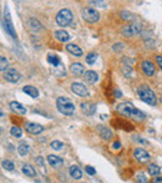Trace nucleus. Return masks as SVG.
Instances as JSON below:
<instances>
[{
    "mask_svg": "<svg viewBox=\"0 0 162 183\" xmlns=\"http://www.w3.org/2000/svg\"><path fill=\"white\" fill-rule=\"evenodd\" d=\"M81 110L85 115L87 116H92L96 111V106L92 102H81Z\"/></svg>",
    "mask_w": 162,
    "mask_h": 183,
    "instance_id": "15",
    "label": "nucleus"
},
{
    "mask_svg": "<svg viewBox=\"0 0 162 183\" xmlns=\"http://www.w3.org/2000/svg\"><path fill=\"white\" fill-rule=\"evenodd\" d=\"M70 72L73 75H75V76H80L82 74H85V69H84V66L81 65L80 62H75V64H71Z\"/></svg>",
    "mask_w": 162,
    "mask_h": 183,
    "instance_id": "17",
    "label": "nucleus"
},
{
    "mask_svg": "<svg viewBox=\"0 0 162 183\" xmlns=\"http://www.w3.org/2000/svg\"><path fill=\"white\" fill-rule=\"evenodd\" d=\"M50 147H51L53 150H55V151H60V150L64 147V143L60 142V141H53V142L50 143Z\"/></svg>",
    "mask_w": 162,
    "mask_h": 183,
    "instance_id": "33",
    "label": "nucleus"
},
{
    "mask_svg": "<svg viewBox=\"0 0 162 183\" xmlns=\"http://www.w3.org/2000/svg\"><path fill=\"white\" fill-rule=\"evenodd\" d=\"M4 27L6 30L8 34H10L13 37H16V34L14 31V27H13V24H11V20H10V15H9V11L5 10V17H4Z\"/></svg>",
    "mask_w": 162,
    "mask_h": 183,
    "instance_id": "12",
    "label": "nucleus"
},
{
    "mask_svg": "<svg viewBox=\"0 0 162 183\" xmlns=\"http://www.w3.org/2000/svg\"><path fill=\"white\" fill-rule=\"evenodd\" d=\"M96 131L100 135V137L102 140H105V141H110L112 138V132L110 131V128H107V127H105L102 125H99L97 128H96Z\"/></svg>",
    "mask_w": 162,
    "mask_h": 183,
    "instance_id": "11",
    "label": "nucleus"
},
{
    "mask_svg": "<svg viewBox=\"0 0 162 183\" xmlns=\"http://www.w3.org/2000/svg\"><path fill=\"white\" fill-rule=\"evenodd\" d=\"M147 172L152 176V177H156V176H159L160 175V172H161V168L157 166V165H155V163H152V165H150L149 167H147Z\"/></svg>",
    "mask_w": 162,
    "mask_h": 183,
    "instance_id": "25",
    "label": "nucleus"
},
{
    "mask_svg": "<svg viewBox=\"0 0 162 183\" xmlns=\"http://www.w3.org/2000/svg\"><path fill=\"white\" fill-rule=\"evenodd\" d=\"M56 22L58 25L65 27V26H69L71 22H73V12L69 10V9H61L58 15H56Z\"/></svg>",
    "mask_w": 162,
    "mask_h": 183,
    "instance_id": "4",
    "label": "nucleus"
},
{
    "mask_svg": "<svg viewBox=\"0 0 162 183\" xmlns=\"http://www.w3.org/2000/svg\"><path fill=\"white\" fill-rule=\"evenodd\" d=\"M121 96H122V93H121V91H120L119 89H115V97H116V98H120Z\"/></svg>",
    "mask_w": 162,
    "mask_h": 183,
    "instance_id": "41",
    "label": "nucleus"
},
{
    "mask_svg": "<svg viewBox=\"0 0 162 183\" xmlns=\"http://www.w3.org/2000/svg\"><path fill=\"white\" fill-rule=\"evenodd\" d=\"M21 171H23V173H24L25 176H28V177H30V178L36 177V171H35V168H34L33 166H30V165H24Z\"/></svg>",
    "mask_w": 162,
    "mask_h": 183,
    "instance_id": "21",
    "label": "nucleus"
},
{
    "mask_svg": "<svg viewBox=\"0 0 162 183\" xmlns=\"http://www.w3.org/2000/svg\"><path fill=\"white\" fill-rule=\"evenodd\" d=\"M10 108L13 112L18 113V115H25L26 113V108L18 101H11L10 102Z\"/></svg>",
    "mask_w": 162,
    "mask_h": 183,
    "instance_id": "16",
    "label": "nucleus"
},
{
    "mask_svg": "<svg viewBox=\"0 0 162 183\" xmlns=\"http://www.w3.org/2000/svg\"><path fill=\"white\" fill-rule=\"evenodd\" d=\"M134 156L135 158L140 162V163H147L150 161V155L144 150V148H136L135 152H134Z\"/></svg>",
    "mask_w": 162,
    "mask_h": 183,
    "instance_id": "9",
    "label": "nucleus"
},
{
    "mask_svg": "<svg viewBox=\"0 0 162 183\" xmlns=\"http://www.w3.org/2000/svg\"><path fill=\"white\" fill-rule=\"evenodd\" d=\"M71 91L74 92L75 95H78V96H81V97H86L89 95V91L85 87V85H82L80 82H74L71 85Z\"/></svg>",
    "mask_w": 162,
    "mask_h": 183,
    "instance_id": "10",
    "label": "nucleus"
},
{
    "mask_svg": "<svg viewBox=\"0 0 162 183\" xmlns=\"http://www.w3.org/2000/svg\"><path fill=\"white\" fill-rule=\"evenodd\" d=\"M112 148H114V150H120V148H121V143H120L119 141L114 142V143H112Z\"/></svg>",
    "mask_w": 162,
    "mask_h": 183,
    "instance_id": "39",
    "label": "nucleus"
},
{
    "mask_svg": "<svg viewBox=\"0 0 162 183\" xmlns=\"http://www.w3.org/2000/svg\"><path fill=\"white\" fill-rule=\"evenodd\" d=\"M136 181L140 183H144V182H147V177H146V175L145 173H139L137 176H136Z\"/></svg>",
    "mask_w": 162,
    "mask_h": 183,
    "instance_id": "36",
    "label": "nucleus"
},
{
    "mask_svg": "<svg viewBox=\"0 0 162 183\" xmlns=\"http://www.w3.org/2000/svg\"><path fill=\"white\" fill-rule=\"evenodd\" d=\"M142 31V25L140 22H132L129 25H125L121 30V34L125 37H132L135 35H139Z\"/></svg>",
    "mask_w": 162,
    "mask_h": 183,
    "instance_id": "6",
    "label": "nucleus"
},
{
    "mask_svg": "<svg viewBox=\"0 0 162 183\" xmlns=\"http://www.w3.org/2000/svg\"><path fill=\"white\" fill-rule=\"evenodd\" d=\"M56 107H58V111L65 116H71L75 112V105L68 97H63V96L59 97L56 100Z\"/></svg>",
    "mask_w": 162,
    "mask_h": 183,
    "instance_id": "2",
    "label": "nucleus"
},
{
    "mask_svg": "<svg viewBox=\"0 0 162 183\" xmlns=\"http://www.w3.org/2000/svg\"><path fill=\"white\" fill-rule=\"evenodd\" d=\"M4 79L8 81V82H11V84H15L20 80V74L19 71L15 69V67H9L5 72H4Z\"/></svg>",
    "mask_w": 162,
    "mask_h": 183,
    "instance_id": "7",
    "label": "nucleus"
},
{
    "mask_svg": "<svg viewBox=\"0 0 162 183\" xmlns=\"http://www.w3.org/2000/svg\"><path fill=\"white\" fill-rule=\"evenodd\" d=\"M152 182L155 183H162V178L161 177H156V178H154V181H152Z\"/></svg>",
    "mask_w": 162,
    "mask_h": 183,
    "instance_id": "43",
    "label": "nucleus"
},
{
    "mask_svg": "<svg viewBox=\"0 0 162 183\" xmlns=\"http://www.w3.org/2000/svg\"><path fill=\"white\" fill-rule=\"evenodd\" d=\"M137 93H139V97L147 105H151V106H155L157 103V97L155 95V92L152 91L150 87L147 86H141L139 90H137Z\"/></svg>",
    "mask_w": 162,
    "mask_h": 183,
    "instance_id": "3",
    "label": "nucleus"
},
{
    "mask_svg": "<svg viewBox=\"0 0 162 183\" xmlns=\"http://www.w3.org/2000/svg\"><path fill=\"white\" fill-rule=\"evenodd\" d=\"M66 50H68V52H70L74 56H81L82 55V50H81L78 45H75V44L66 45Z\"/></svg>",
    "mask_w": 162,
    "mask_h": 183,
    "instance_id": "20",
    "label": "nucleus"
},
{
    "mask_svg": "<svg viewBox=\"0 0 162 183\" xmlns=\"http://www.w3.org/2000/svg\"><path fill=\"white\" fill-rule=\"evenodd\" d=\"M134 140H136L137 142H141V143H147V141H146V140H141L140 137H136V138H134Z\"/></svg>",
    "mask_w": 162,
    "mask_h": 183,
    "instance_id": "42",
    "label": "nucleus"
},
{
    "mask_svg": "<svg viewBox=\"0 0 162 183\" xmlns=\"http://www.w3.org/2000/svg\"><path fill=\"white\" fill-rule=\"evenodd\" d=\"M156 61H157V64H159V66H160V69L162 70V56H156Z\"/></svg>",
    "mask_w": 162,
    "mask_h": 183,
    "instance_id": "40",
    "label": "nucleus"
},
{
    "mask_svg": "<svg viewBox=\"0 0 162 183\" xmlns=\"http://www.w3.org/2000/svg\"><path fill=\"white\" fill-rule=\"evenodd\" d=\"M48 62H49V64H51L54 67H56V66H59V65L61 64V60L59 59V56L50 54V55H48Z\"/></svg>",
    "mask_w": 162,
    "mask_h": 183,
    "instance_id": "26",
    "label": "nucleus"
},
{
    "mask_svg": "<svg viewBox=\"0 0 162 183\" xmlns=\"http://www.w3.org/2000/svg\"><path fill=\"white\" fill-rule=\"evenodd\" d=\"M141 69L145 75L147 76H154L155 75V65L150 61H142L141 62Z\"/></svg>",
    "mask_w": 162,
    "mask_h": 183,
    "instance_id": "14",
    "label": "nucleus"
},
{
    "mask_svg": "<svg viewBox=\"0 0 162 183\" xmlns=\"http://www.w3.org/2000/svg\"><path fill=\"white\" fill-rule=\"evenodd\" d=\"M35 162H36V165H39V166L41 167L43 173H45V162H44L43 157H36V158H35Z\"/></svg>",
    "mask_w": 162,
    "mask_h": 183,
    "instance_id": "35",
    "label": "nucleus"
},
{
    "mask_svg": "<svg viewBox=\"0 0 162 183\" xmlns=\"http://www.w3.org/2000/svg\"><path fill=\"white\" fill-rule=\"evenodd\" d=\"M23 92H24V93H26V95H29V96H30V97H33V98H36V97L39 96V91H38V89H36V87H34V86H30V85L24 86V87H23Z\"/></svg>",
    "mask_w": 162,
    "mask_h": 183,
    "instance_id": "22",
    "label": "nucleus"
},
{
    "mask_svg": "<svg viewBox=\"0 0 162 183\" xmlns=\"http://www.w3.org/2000/svg\"><path fill=\"white\" fill-rule=\"evenodd\" d=\"M55 37L60 42H68L70 40V35L65 30H58V31H55Z\"/></svg>",
    "mask_w": 162,
    "mask_h": 183,
    "instance_id": "19",
    "label": "nucleus"
},
{
    "mask_svg": "<svg viewBox=\"0 0 162 183\" xmlns=\"http://www.w3.org/2000/svg\"><path fill=\"white\" fill-rule=\"evenodd\" d=\"M0 70H1V72H5L8 70V60L5 56L0 57Z\"/></svg>",
    "mask_w": 162,
    "mask_h": 183,
    "instance_id": "32",
    "label": "nucleus"
},
{
    "mask_svg": "<svg viewBox=\"0 0 162 183\" xmlns=\"http://www.w3.org/2000/svg\"><path fill=\"white\" fill-rule=\"evenodd\" d=\"M96 59H97V55L95 52H90V54L86 55V62L89 65H94L95 61H96Z\"/></svg>",
    "mask_w": 162,
    "mask_h": 183,
    "instance_id": "29",
    "label": "nucleus"
},
{
    "mask_svg": "<svg viewBox=\"0 0 162 183\" xmlns=\"http://www.w3.org/2000/svg\"><path fill=\"white\" fill-rule=\"evenodd\" d=\"M117 112L125 117H129V118H134L136 121H144L146 118V115L140 111L139 108H136L131 102H122L117 106Z\"/></svg>",
    "mask_w": 162,
    "mask_h": 183,
    "instance_id": "1",
    "label": "nucleus"
},
{
    "mask_svg": "<svg viewBox=\"0 0 162 183\" xmlns=\"http://www.w3.org/2000/svg\"><path fill=\"white\" fill-rule=\"evenodd\" d=\"M24 127H25L26 132H29L31 135H39V133H41L44 131V127L41 125L34 123V122H25Z\"/></svg>",
    "mask_w": 162,
    "mask_h": 183,
    "instance_id": "8",
    "label": "nucleus"
},
{
    "mask_svg": "<svg viewBox=\"0 0 162 183\" xmlns=\"http://www.w3.org/2000/svg\"><path fill=\"white\" fill-rule=\"evenodd\" d=\"M84 76H85V80H86V82H89V84H96L97 82V80H99V75L95 72V71H92V70H90V71H86L85 74H84Z\"/></svg>",
    "mask_w": 162,
    "mask_h": 183,
    "instance_id": "18",
    "label": "nucleus"
},
{
    "mask_svg": "<svg viewBox=\"0 0 162 183\" xmlns=\"http://www.w3.org/2000/svg\"><path fill=\"white\" fill-rule=\"evenodd\" d=\"M85 172H86L87 175H90V176H95V175H96L95 168H92L91 166H86V167H85Z\"/></svg>",
    "mask_w": 162,
    "mask_h": 183,
    "instance_id": "38",
    "label": "nucleus"
},
{
    "mask_svg": "<svg viewBox=\"0 0 162 183\" xmlns=\"http://www.w3.org/2000/svg\"><path fill=\"white\" fill-rule=\"evenodd\" d=\"M81 16H82V19H84L86 22H89V24H95V22H97L99 19H100L99 11H97L96 9H94V7H84V9L81 10Z\"/></svg>",
    "mask_w": 162,
    "mask_h": 183,
    "instance_id": "5",
    "label": "nucleus"
},
{
    "mask_svg": "<svg viewBox=\"0 0 162 183\" xmlns=\"http://www.w3.org/2000/svg\"><path fill=\"white\" fill-rule=\"evenodd\" d=\"M29 26H30V29H31L33 31H39V30L43 29V25H41L36 19H34V17H31V19L29 20Z\"/></svg>",
    "mask_w": 162,
    "mask_h": 183,
    "instance_id": "24",
    "label": "nucleus"
},
{
    "mask_svg": "<svg viewBox=\"0 0 162 183\" xmlns=\"http://www.w3.org/2000/svg\"><path fill=\"white\" fill-rule=\"evenodd\" d=\"M18 153L21 156V157H24V156H26L28 153H29V145L28 143H20L19 145V147H18Z\"/></svg>",
    "mask_w": 162,
    "mask_h": 183,
    "instance_id": "27",
    "label": "nucleus"
},
{
    "mask_svg": "<svg viewBox=\"0 0 162 183\" xmlns=\"http://www.w3.org/2000/svg\"><path fill=\"white\" fill-rule=\"evenodd\" d=\"M122 49H125V46H124V44H121V42H119V44H115V45L112 46V50H114V51H116V52H120V51H122Z\"/></svg>",
    "mask_w": 162,
    "mask_h": 183,
    "instance_id": "37",
    "label": "nucleus"
},
{
    "mask_svg": "<svg viewBox=\"0 0 162 183\" xmlns=\"http://www.w3.org/2000/svg\"><path fill=\"white\" fill-rule=\"evenodd\" d=\"M121 19L122 20H127V21H130V20H135V16H134V14H131L130 11H121Z\"/></svg>",
    "mask_w": 162,
    "mask_h": 183,
    "instance_id": "30",
    "label": "nucleus"
},
{
    "mask_svg": "<svg viewBox=\"0 0 162 183\" xmlns=\"http://www.w3.org/2000/svg\"><path fill=\"white\" fill-rule=\"evenodd\" d=\"M69 173L74 180H80L82 177V172H81V170L78 166H71L70 170H69Z\"/></svg>",
    "mask_w": 162,
    "mask_h": 183,
    "instance_id": "23",
    "label": "nucleus"
},
{
    "mask_svg": "<svg viewBox=\"0 0 162 183\" xmlns=\"http://www.w3.org/2000/svg\"><path fill=\"white\" fill-rule=\"evenodd\" d=\"M89 2L95 7H106V2L104 0H89Z\"/></svg>",
    "mask_w": 162,
    "mask_h": 183,
    "instance_id": "31",
    "label": "nucleus"
},
{
    "mask_svg": "<svg viewBox=\"0 0 162 183\" xmlns=\"http://www.w3.org/2000/svg\"><path fill=\"white\" fill-rule=\"evenodd\" d=\"M48 162H49V165H50L51 167H54L55 170L61 168L63 165H64L63 158H60V157H58V156H55V155H49V156H48Z\"/></svg>",
    "mask_w": 162,
    "mask_h": 183,
    "instance_id": "13",
    "label": "nucleus"
},
{
    "mask_svg": "<svg viewBox=\"0 0 162 183\" xmlns=\"http://www.w3.org/2000/svg\"><path fill=\"white\" fill-rule=\"evenodd\" d=\"M10 133H11V136H14L16 138H20L23 136V130L20 127H18V126H13L10 128Z\"/></svg>",
    "mask_w": 162,
    "mask_h": 183,
    "instance_id": "28",
    "label": "nucleus"
},
{
    "mask_svg": "<svg viewBox=\"0 0 162 183\" xmlns=\"http://www.w3.org/2000/svg\"><path fill=\"white\" fill-rule=\"evenodd\" d=\"M1 166H3V168L6 170V171H13V170H14V163H13L11 161H8V160L3 161Z\"/></svg>",
    "mask_w": 162,
    "mask_h": 183,
    "instance_id": "34",
    "label": "nucleus"
},
{
    "mask_svg": "<svg viewBox=\"0 0 162 183\" xmlns=\"http://www.w3.org/2000/svg\"><path fill=\"white\" fill-rule=\"evenodd\" d=\"M161 102H162V97H161Z\"/></svg>",
    "mask_w": 162,
    "mask_h": 183,
    "instance_id": "44",
    "label": "nucleus"
}]
</instances>
